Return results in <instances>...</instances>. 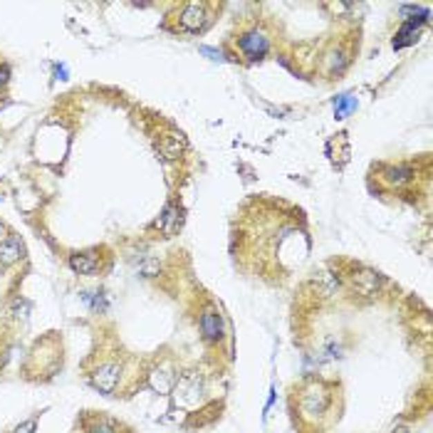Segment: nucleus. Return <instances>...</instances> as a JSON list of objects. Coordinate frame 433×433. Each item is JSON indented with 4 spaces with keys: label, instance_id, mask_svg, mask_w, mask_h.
<instances>
[{
    "label": "nucleus",
    "instance_id": "1",
    "mask_svg": "<svg viewBox=\"0 0 433 433\" xmlns=\"http://www.w3.org/2000/svg\"><path fill=\"white\" fill-rule=\"evenodd\" d=\"M280 203L260 201L250 203L243 215V228L240 235V256L260 258V270H267L270 265H278L285 248L292 240H309L305 231V218L297 208H290L287 213L278 211Z\"/></svg>",
    "mask_w": 433,
    "mask_h": 433
},
{
    "label": "nucleus",
    "instance_id": "2",
    "mask_svg": "<svg viewBox=\"0 0 433 433\" xmlns=\"http://www.w3.org/2000/svg\"><path fill=\"white\" fill-rule=\"evenodd\" d=\"M339 384L322 379V376H307L295 386L292 392V416L305 433L325 431L339 418Z\"/></svg>",
    "mask_w": 433,
    "mask_h": 433
},
{
    "label": "nucleus",
    "instance_id": "3",
    "mask_svg": "<svg viewBox=\"0 0 433 433\" xmlns=\"http://www.w3.org/2000/svg\"><path fill=\"white\" fill-rule=\"evenodd\" d=\"M126 372H129V359L124 354H119V352H114V354H107L89 369L87 379L99 394L117 396V392H122V386H124L126 376H129Z\"/></svg>",
    "mask_w": 433,
    "mask_h": 433
},
{
    "label": "nucleus",
    "instance_id": "4",
    "mask_svg": "<svg viewBox=\"0 0 433 433\" xmlns=\"http://www.w3.org/2000/svg\"><path fill=\"white\" fill-rule=\"evenodd\" d=\"M220 10V6L213 3H178L173 6V15H169V20H173V32H184V35H201L206 32L215 20V12Z\"/></svg>",
    "mask_w": 433,
    "mask_h": 433
},
{
    "label": "nucleus",
    "instance_id": "5",
    "mask_svg": "<svg viewBox=\"0 0 433 433\" xmlns=\"http://www.w3.org/2000/svg\"><path fill=\"white\" fill-rule=\"evenodd\" d=\"M372 181H376L379 191H384V193H401L418 181V164H414V161L376 164L372 169Z\"/></svg>",
    "mask_w": 433,
    "mask_h": 433
},
{
    "label": "nucleus",
    "instance_id": "6",
    "mask_svg": "<svg viewBox=\"0 0 433 433\" xmlns=\"http://www.w3.org/2000/svg\"><path fill=\"white\" fill-rule=\"evenodd\" d=\"M233 45H235V55H240L245 62H260L273 50V35L262 23H250L238 30Z\"/></svg>",
    "mask_w": 433,
    "mask_h": 433
},
{
    "label": "nucleus",
    "instance_id": "7",
    "mask_svg": "<svg viewBox=\"0 0 433 433\" xmlns=\"http://www.w3.org/2000/svg\"><path fill=\"white\" fill-rule=\"evenodd\" d=\"M345 282L354 295L374 300L376 295H381V287L386 285V278L379 270H372L367 265H354L352 262L349 270L345 273Z\"/></svg>",
    "mask_w": 433,
    "mask_h": 433
},
{
    "label": "nucleus",
    "instance_id": "8",
    "mask_svg": "<svg viewBox=\"0 0 433 433\" xmlns=\"http://www.w3.org/2000/svg\"><path fill=\"white\" fill-rule=\"evenodd\" d=\"M206 379H203L201 372H181L176 379V386H173V396H176L178 406H184V409H196L201 406L203 396H206Z\"/></svg>",
    "mask_w": 433,
    "mask_h": 433
},
{
    "label": "nucleus",
    "instance_id": "9",
    "mask_svg": "<svg viewBox=\"0 0 433 433\" xmlns=\"http://www.w3.org/2000/svg\"><path fill=\"white\" fill-rule=\"evenodd\" d=\"M198 332L206 345H220L223 337H226V320H223V312H220L218 305L208 302L198 315Z\"/></svg>",
    "mask_w": 433,
    "mask_h": 433
},
{
    "label": "nucleus",
    "instance_id": "10",
    "mask_svg": "<svg viewBox=\"0 0 433 433\" xmlns=\"http://www.w3.org/2000/svg\"><path fill=\"white\" fill-rule=\"evenodd\" d=\"M178 374H181V372H178V369L173 367L169 359H159L154 367L146 369V374L144 376H146V384L151 386L156 394H164V396H166V394L173 392Z\"/></svg>",
    "mask_w": 433,
    "mask_h": 433
},
{
    "label": "nucleus",
    "instance_id": "11",
    "mask_svg": "<svg viewBox=\"0 0 433 433\" xmlns=\"http://www.w3.org/2000/svg\"><path fill=\"white\" fill-rule=\"evenodd\" d=\"M102 250L99 248H92V250H77V253H72L70 256V270L77 275H87V278H92V275H99L102 270H104V265H102Z\"/></svg>",
    "mask_w": 433,
    "mask_h": 433
},
{
    "label": "nucleus",
    "instance_id": "12",
    "mask_svg": "<svg viewBox=\"0 0 433 433\" xmlns=\"http://www.w3.org/2000/svg\"><path fill=\"white\" fill-rule=\"evenodd\" d=\"M25 240L18 233H6L0 238V267H12L18 265L25 258Z\"/></svg>",
    "mask_w": 433,
    "mask_h": 433
},
{
    "label": "nucleus",
    "instance_id": "13",
    "mask_svg": "<svg viewBox=\"0 0 433 433\" xmlns=\"http://www.w3.org/2000/svg\"><path fill=\"white\" fill-rule=\"evenodd\" d=\"M349 62H352V50L347 48L345 42H334L332 48L322 55V65H325V72L329 75V77L342 75Z\"/></svg>",
    "mask_w": 433,
    "mask_h": 433
},
{
    "label": "nucleus",
    "instance_id": "14",
    "mask_svg": "<svg viewBox=\"0 0 433 433\" xmlns=\"http://www.w3.org/2000/svg\"><path fill=\"white\" fill-rule=\"evenodd\" d=\"M184 148H186V139H184V134L176 129L164 131L159 137V142H156V151H159L161 159H166V161L181 159Z\"/></svg>",
    "mask_w": 433,
    "mask_h": 433
},
{
    "label": "nucleus",
    "instance_id": "15",
    "mask_svg": "<svg viewBox=\"0 0 433 433\" xmlns=\"http://www.w3.org/2000/svg\"><path fill=\"white\" fill-rule=\"evenodd\" d=\"M84 433H119V423L104 414H87L82 421Z\"/></svg>",
    "mask_w": 433,
    "mask_h": 433
},
{
    "label": "nucleus",
    "instance_id": "16",
    "mask_svg": "<svg viewBox=\"0 0 433 433\" xmlns=\"http://www.w3.org/2000/svg\"><path fill=\"white\" fill-rule=\"evenodd\" d=\"M423 23H426V20H406L404 28L398 30L396 37H394V48L401 50V48H406V45H414V42L418 40V35H421Z\"/></svg>",
    "mask_w": 433,
    "mask_h": 433
},
{
    "label": "nucleus",
    "instance_id": "17",
    "mask_svg": "<svg viewBox=\"0 0 433 433\" xmlns=\"http://www.w3.org/2000/svg\"><path fill=\"white\" fill-rule=\"evenodd\" d=\"M30 309H32V305H30L25 297H15L10 302V307H8V315H10L12 320H28Z\"/></svg>",
    "mask_w": 433,
    "mask_h": 433
},
{
    "label": "nucleus",
    "instance_id": "18",
    "mask_svg": "<svg viewBox=\"0 0 433 433\" xmlns=\"http://www.w3.org/2000/svg\"><path fill=\"white\" fill-rule=\"evenodd\" d=\"M10 75H12L10 65H8L6 59H0V95H6V87L10 84Z\"/></svg>",
    "mask_w": 433,
    "mask_h": 433
},
{
    "label": "nucleus",
    "instance_id": "19",
    "mask_svg": "<svg viewBox=\"0 0 433 433\" xmlns=\"http://www.w3.org/2000/svg\"><path fill=\"white\" fill-rule=\"evenodd\" d=\"M354 107H356V102H352V99L347 102V95H345V97H342V104H339V107H334V114H337L339 119H345Z\"/></svg>",
    "mask_w": 433,
    "mask_h": 433
},
{
    "label": "nucleus",
    "instance_id": "20",
    "mask_svg": "<svg viewBox=\"0 0 433 433\" xmlns=\"http://www.w3.org/2000/svg\"><path fill=\"white\" fill-rule=\"evenodd\" d=\"M37 428V418H28V421L18 423V426L12 428V433H35Z\"/></svg>",
    "mask_w": 433,
    "mask_h": 433
},
{
    "label": "nucleus",
    "instance_id": "21",
    "mask_svg": "<svg viewBox=\"0 0 433 433\" xmlns=\"http://www.w3.org/2000/svg\"><path fill=\"white\" fill-rule=\"evenodd\" d=\"M389 433H409V426H394Z\"/></svg>",
    "mask_w": 433,
    "mask_h": 433
},
{
    "label": "nucleus",
    "instance_id": "22",
    "mask_svg": "<svg viewBox=\"0 0 433 433\" xmlns=\"http://www.w3.org/2000/svg\"><path fill=\"white\" fill-rule=\"evenodd\" d=\"M6 233H8V228H6V223H3V220H0V238H3V235H6Z\"/></svg>",
    "mask_w": 433,
    "mask_h": 433
}]
</instances>
